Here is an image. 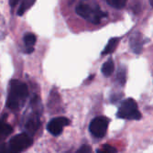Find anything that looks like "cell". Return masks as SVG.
<instances>
[{
  "mask_svg": "<svg viewBox=\"0 0 153 153\" xmlns=\"http://www.w3.org/2000/svg\"><path fill=\"white\" fill-rule=\"evenodd\" d=\"M118 41H119V38H111L108 40L107 45L102 51V55H107V54L112 53L116 50V48L118 44Z\"/></svg>",
  "mask_w": 153,
  "mask_h": 153,
  "instance_id": "9",
  "label": "cell"
},
{
  "mask_svg": "<svg viewBox=\"0 0 153 153\" xmlns=\"http://www.w3.org/2000/svg\"><path fill=\"white\" fill-rule=\"evenodd\" d=\"M69 124H70V120L64 117H55L48 123L47 129L51 135L58 136L62 132L65 127L69 126Z\"/></svg>",
  "mask_w": 153,
  "mask_h": 153,
  "instance_id": "6",
  "label": "cell"
},
{
  "mask_svg": "<svg viewBox=\"0 0 153 153\" xmlns=\"http://www.w3.org/2000/svg\"><path fill=\"white\" fill-rule=\"evenodd\" d=\"M117 80L121 85H124L125 82H126V69L124 67L120 66L119 68V71L117 74Z\"/></svg>",
  "mask_w": 153,
  "mask_h": 153,
  "instance_id": "15",
  "label": "cell"
},
{
  "mask_svg": "<svg viewBox=\"0 0 153 153\" xmlns=\"http://www.w3.org/2000/svg\"><path fill=\"white\" fill-rule=\"evenodd\" d=\"M76 153H93V151H92V149L90 146L83 145L76 151Z\"/></svg>",
  "mask_w": 153,
  "mask_h": 153,
  "instance_id": "17",
  "label": "cell"
},
{
  "mask_svg": "<svg viewBox=\"0 0 153 153\" xmlns=\"http://www.w3.org/2000/svg\"><path fill=\"white\" fill-rule=\"evenodd\" d=\"M36 36L33 33H26L23 37V42L26 46L25 52L31 53L34 51V44L36 42Z\"/></svg>",
  "mask_w": 153,
  "mask_h": 153,
  "instance_id": "8",
  "label": "cell"
},
{
  "mask_svg": "<svg viewBox=\"0 0 153 153\" xmlns=\"http://www.w3.org/2000/svg\"><path fill=\"white\" fill-rule=\"evenodd\" d=\"M32 144L31 137L25 133L13 137L7 144L1 147V153H20Z\"/></svg>",
  "mask_w": 153,
  "mask_h": 153,
  "instance_id": "3",
  "label": "cell"
},
{
  "mask_svg": "<svg viewBox=\"0 0 153 153\" xmlns=\"http://www.w3.org/2000/svg\"><path fill=\"white\" fill-rule=\"evenodd\" d=\"M109 119L105 117H97L94 118L89 126V130L91 134L95 137H103L108 128Z\"/></svg>",
  "mask_w": 153,
  "mask_h": 153,
  "instance_id": "5",
  "label": "cell"
},
{
  "mask_svg": "<svg viewBox=\"0 0 153 153\" xmlns=\"http://www.w3.org/2000/svg\"><path fill=\"white\" fill-rule=\"evenodd\" d=\"M35 1L36 0H22V2L18 10V16H22L23 14L35 3Z\"/></svg>",
  "mask_w": 153,
  "mask_h": 153,
  "instance_id": "11",
  "label": "cell"
},
{
  "mask_svg": "<svg viewBox=\"0 0 153 153\" xmlns=\"http://www.w3.org/2000/svg\"><path fill=\"white\" fill-rule=\"evenodd\" d=\"M39 124V119H38V117H35L30 118L29 121L27 122L26 127H27V128L29 129L30 132H34V131L38 128Z\"/></svg>",
  "mask_w": 153,
  "mask_h": 153,
  "instance_id": "13",
  "label": "cell"
},
{
  "mask_svg": "<svg viewBox=\"0 0 153 153\" xmlns=\"http://www.w3.org/2000/svg\"><path fill=\"white\" fill-rule=\"evenodd\" d=\"M97 153H117V149L112 146L105 144L103 145L101 149H97Z\"/></svg>",
  "mask_w": 153,
  "mask_h": 153,
  "instance_id": "14",
  "label": "cell"
},
{
  "mask_svg": "<svg viewBox=\"0 0 153 153\" xmlns=\"http://www.w3.org/2000/svg\"><path fill=\"white\" fill-rule=\"evenodd\" d=\"M149 4L151 5V7H153V0H149Z\"/></svg>",
  "mask_w": 153,
  "mask_h": 153,
  "instance_id": "19",
  "label": "cell"
},
{
  "mask_svg": "<svg viewBox=\"0 0 153 153\" xmlns=\"http://www.w3.org/2000/svg\"><path fill=\"white\" fill-rule=\"evenodd\" d=\"M105 1L112 7L117 8V9H120L123 8L125 6H126L127 0H105Z\"/></svg>",
  "mask_w": 153,
  "mask_h": 153,
  "instance_id": "12",
  "label": "cell"
},
{
  "mask_svg": "<svg viewBox=\"0 0 153 153\" xmlns=\"http://www.w3.org/2000/svg\"><path fill=\"white\" fill-rule=\"evenodd\" d=\"M75 12L93 24H99L102 19L107 17V13L104 12L94 0H81L75 7Z\"/></svg>",
  "mask_w": 153,
  "mask_h": 153,
  "instance_id": "1",
  "label": "cell"
},
{
  "mask_svg": "<svg viewBox=\"0 0 153 153\" xmlns=\"http://www.w3.org/2000/svg\"><path fill=\"white\" fill-rule=\"evenodd\" d=\"M114 69H115V64L114 62L112 60V58H109L102 66L101 71L103 73V74L106 77H109L111 74H113L114 72Z\"/></svg>",
  "mask_w": 153,
  "mask_h": 153,
  "instance_id": "10",
  "label": "cell"
},
{
  "mask_svg": "<svg viewBox=\"0 0 153 153\" xmlns=\"http://www.w3.org/2000/svg\"><path fill=\"white\" fill-rule=\"evenodd\" d=\"M117 116V117L124 119L137 120L141 118V114L140 110H138L137 105L132 98H128L123 101V103L118 108Z\"/></svg>",
  "mask_w": 153,
  "mask_h": 153,
  "instance_id": "4",
  "label": "cell"
},
{
  "mask_svg": "<svg viewBox=\"0 0 153 153\" xmlns=\"http://www.w3.org/2000/svg\"><path fill=\"white\" fill-rule=\"evenodd\" d=\"M0 130H1V135L3 136H8L12 133L13 129L12 128L9 126V125L7 124H5V123H2L1 124V128H0Z\"/></svg>",
  "mask_w": 153,
  "mask_h": 153,
  "instance_id": "16",
  "label": "cell"
},
{
  "mask_svg": "<svg viewBox=\"0 0 153 153\" xmlns=\"http://www.w3.org/2000/svg\"><path fill=\"white\" fill-rule=\"evenodd\" d=\"M19 0H9V6L11 7H15L17 6V4L19 3Z\"/></svg>",
  "mask_w": 153,
  "mask_h": 153,
  "instance_id": "18",
  "label": "cell"
},
{
  "mask_svg": "<svg viewBox=\"0 0 153 153\" xmlns=\"http://www.w3.org/2000/svg\"><path fill=\"white\" fill-rule=\"evenodd\" d=\"M29 90L26 83L13 79L9 82V91L7 99V106L12 110H18L27 98Z\"/></svg>",
  "mask_w": 153,
  "mask_h": 153,
  "instance_id": "2",
  "label": "cell"
},
{
  "mask_svg": "<svg viewBox=\"0 0 153 153\" xmlns=\"http://www.w3.org/2000/svg\"><path fill=\"white\" fill-rule=\"evenodd\" d=\"M144 41L142 39V35L140 33H135L130 39V47L135 53H140L142 51V46Z\"/></svg>",
  "mask_w": 153,
  "mask_h": 153,
  "instance_id": "7",
  "label": "cell"
}]
</instances>
